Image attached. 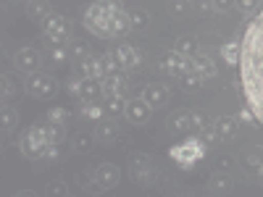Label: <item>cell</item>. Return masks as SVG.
I'll return each instance as SVG.
<instances>
[{
  "instance_id": "23",
  "label": "cell",
  "mask_w": 263,
  "mask_h": 197,
  "mask_svg": "<svg viewBox=\"0 0 263 197\" xmlns=\"http://www.w3.org/2000/svg\"><path fill=\"white\" fill-rule=\"evenodd\" d=\"M79 69L84 76H90V79H103V63H100V55H90V58H84L79 63Z\"/></svg>"
},
{
  "instance_id": "17",
  "label": "cell",
  "mask_w": 263,
  "mask_h": 197,
  "mask_svg": "<svg viewBox=\"0 0 263 197\" xmlns=\"http://www.w3.org/2000/svg\"><path fill=\"white\" fill-rule=\"evenodd\" d=\"M190 71L200 74L203 79H213L216 76V63H213V58H208V53L200 50L195 58H190Z\"/></svg>"
},
{
  "instance_id": "15",
  "label": "cell",
  "mask_w": 263,
  "mask_h": 197,
  "mask_svg": "<svg viewBox=\"0 0 263 197\" xmlns=\"http://www.w3.org/2000/svg\"><path fill=\"white\" fill-rule=\"evenodd\" d=\"M82 103H100L103 97V84L100 79H90V76H82V84H79V95H77Z\"/></svg>"
},
{
  "instance_id": "16",
  "label": "cell",
  "mask_w": 263,
  "mask_h": 197,
  "mask_svg": "<svg viewBox=\"0 0 263 197\" xmlns=\"http://www.w3.org/2000/svg\"><path fill=\"white\" fill-rule=\"evenodd\" d=\"M114 55H116V61H119V66H121V71H132V69H137V66H140V53L135 50V48H132V45H124V42H121V45L114 50Z\"/></svg>"
},
{
  "instance_id": "5",
  "label": "cell",
  "mask_w": 263,
  "mask_h": 197,
  "mask_svg": "<svg viewBox=\"0 0 263 197\" xmlns=\"http://www.w3.org/2000/svg\"><path fill=\"white\" fill-rule=\"evenodd\" d=\"M42 32L50 40V45H69L71 37V21L61 16V13H50L45 21H42Z\"/></svg>"
},
{
  "instance_id": "4",
  "label": "cell",
  "mask_w": 263,
  "mask_h": 197,
  "mask_svg": "<svg viewBox=\"0 0 263 197\" xmlns=\"http://www.w3.org/2000/svg\"><path fill=\"white\" fill-rule=\"evenodd\" d=\"M205 150H208V145L200 137H184V142L171 147V158H174V163H177L179 168L190 171V168H195L197 163L203 161Z\"/></svg>"
},
{
  "instance_id": "9",
  "label": "cell",
  "mask_w": 263,
  "mask_h": 197,
  "mask_svg": "<svg viewBox=\"0 0 263 197\" xmlns=\"http://www.w3.org/2000/svg\"><path fill=\"white\" fill-rule=\"evenodd\" d=\"M129 173H132V179H135V184H140V187L153 184V176H156L150 158H145V155H135V158H132V163H129Z\"/></svg>"
},
{
  "instance_id": "43",
  "label": "cell",
  "mask_w": 263,
  "mask_h": 197,
  "mask_svg": "<svg viewBox=\"0 0 263 197\" xmlns=\"http://www.w3.org/2000/svg\"><path fill=\"white\" fill-rule=\"evenodd\" d=\"M232 6H234V0H213V11L218 13H227Z\"/></svg>"
},
{
  "instance_id": "40",
  "label": "cell",
  "mask_w": 263,
  "mask_h": 197,
  "mask_svg": "<svg viewBox=\"0 0 263 197\" xmlns=\"http://www.w3.org/2000/svg\"><path fill=\"white\" fill-rule=\"evenodd\" d=\"M192 6L197 13H208V11H213V0H192Z\"/></svg>"
},
{
  "instance_id": "31",
  "label": "cell",
  "mask_w": 263,
  "mask_h": 197,
  "mask_svg": "<svg viewBox=\"0 0 263 197\" xmlns=\"http://www.w3.org/2000/svg\"><path fill=\"white\" fill-rule=\"evenodd\" d=\"M260 6H263V0H234V8L242 13V16H253V13H258Z\"/></svg>"
},
{
  "instance_id": "22",
  "label": "cell",
  "mask_w": 263,
  "mask_h": 197,
  "mask_svg": "<svg viewBox=\"0 0 263 197\" xmlns=\"http://www.w3.org/2000/svg\"><path fill=\"white\" fill-rule=\"evenodd\" d=\"M239 55H242V42L239 40H229V42L221 45V58L229 66H239Z\"/></svg>"
},
{
  "instance_id": "26",
  "label": "cell",
  "mask_w": 263,
  "mask_h": 197,
  "mask_svg": "<svg viewBox=\"0 0 263 197\" xmlns=\"http://www.w3.org/2000/svg\"><path fill=\"white\" fill-rule=\"evenodd\" d=\"M208 184H211L213 192H229L232 189V176H229V173H224V171H216Z\"/></svg>"
},
{
  "instance_id": "42",
  "label": "cell",
  "mask_w": 263,
  "mask_h": 197,
  "mask_svg": "<svg viewBox=\"0 0 263 197\" xmlns=\"http://www.w3.org/2000/svg\"><path fill=\"white\" fill-rule=\"evenodd\" d=\"M11 97H13V87H11V79H8V76H3V105H6V103H11Z\"/></svg>"
},
{
  "instance_id": "11",
  "label": "cell",
  "mask_w": 263,
  "mask_h": 197,
  "mask_svg": "<svg viewBox=\"0 0 263 197\" xmlns=\"http://www.w3.org/2000/svg\"><path fill=\"white\" fill-rule=\"evenodd\" d=\"M161 69H163L168 76H174V79H182V76L190 71V58H184V55L177 53V50H168V53L163 55V61H161Z\"/></svg>"
},
{
  "instance_id": "37",
  "label": "cell",
  "mask_w": 263,
  "mask_h": 197,
  "mask_svg": "<svg viewBox=\"0 0 263 197\" xmlns=\"http://www.w3.org/2000/svg\"><path fill=\"white\" fill-rule=\"evenodd\" d=\"M50 58H53V63H63L66 58H71L69 45H53L50 48Z\"/></svg>"
},
{
  "instance_id": "13",
  "label": "cell",
  "mask_w": 263,
  "mask_h": 197,
  "mask_svg": "<svg viewBox=\"0 0 263 197\" xmlns=\"http://www.w3.org/2000/svg\"><path fill=\"white\" fill-rule=\"evenodd\" d=\"M213 129H216V134L221 142H229L239 134V119L237 116H218L213 121Z\"/></svg>"
},
{
  "instance_id": "24",
  "label": "cell",
  "mask_w": 263,
  "mask_h": 197,
  "mask_svg": "<svg viewBox=\"0 0 263 197\" xmlns=\"http://www.w3.org/2000/svg\"><path fill=\"white\" fill-rule=\"evenodd\" d=\"M126 100H129V97H124V95H108V97H103V108H105V113H108V116L121 113L124 108H126Z\"/></svg>"
},
{
  "instance_id": "35",
  "label": "cell",
  "mask_w": 263,
  "mask_h": 197,
  "mask_svg": "<svg viewBox=\"0 0 263 197\" xmlns=\"http://www.w3.org/2000/svg\"><path fill=\"white\" fill-rule=\"evenodd\" d=\"M260 163H263V152H260V150H248V152H245V166H248L250 171H258Z\"/></svg>"
},
{
  "instance_id": "8",
  "label": "cell",
  "mask_w": 263,
  "mask_h": 197,
  "mask_svg": "<svg viewBox=\"0 0 263 197\" xmlns=\"http://www.w3.org/2000/svg\"><path fill=\"white\" fill-rule=\"evenodd\" d=\"M150 113H153V108L142 100V95H140V97H129V100H126L124 116H126V121H129V124H135V126H145V124L150 121Z\"/></svg>"
},
{
  "instance_id": "20",
  "label": "cell",
  "mask_w": 263,
  "mask_h": 197,
  "mask_svg": "<svg viewBox=\"0 0 263 197\" xmlns=\"http://www.w3.org/2000/svg\"><path fill=\"white\" fill-rule=\"evenodd\" d=\"M129 29H132L129 11H126L124 6H119V8L114 11V18H111V37H124Z\"/></svg>"
},
{
  "instance_id": "33",
  "label": "cell",
  "mask_w": 263,
  "mask_h": 197,
  "mask_svg": "<svg viewBox=\"0 0 263 197\" xmlns=\"http://www.w3.org/2000/svg\"><path fill=\"white\" fill-rule=\"evenodd\" d=\"M74 150H77V152H92V150H95V134H92V137H90V134H77Z\"/></svg>"
},
{
  "instance_id": "27",
  "label": "cell",
  "mask_w": 263,
  "mask_h": 197,
  "mask_svg": "<svg viewBox=\"0 0 263 197\" xmlns=\"http://www.w3.org/2000/svg\"><path fill=\"white\" fill-rule=\"evenodd\" d=\"M203 76L200 74H195V71H187L182 79H179V84H182V90L184 92H197V90H200V87H203Z\"/></svg>"
},
{
  "instance_id": "41",
  "label": "cell",
  "mask_w": 263,
  "mask_h": 197,
  "mask_svg": "<svg viewBox=\"0 0 263 197\" xmlns=\"http://www.w3.org/2000/svg\"><path fill=\"white\" fill-rule=\"evenodd\" d=\"M187 3H190V0H171V13L184 16V11H187Z\"/></svg>"
},
{
  "instance_id": "14",
  "label": "cell",
  "mask_w": 263,
  "mask_h": 197,
  "mask_svg": "<svg viewBox=\"0 0 263 197\" xmlns=\"http://www.w3.org/2000/svg\"><path fill=\"white\" fill-rule=\"evenodd\" d=\"M116 137H119V124H116L111 116L100 119L98 126H95V140H98L100 145H114Z\"/></svg>"
},
{
  "instance_id": "7",
  "label": "cell",
  "mask_w": 263,
  "mask_h": 197,
  "mask_svg": "<svg viewBox=\"0 0 263 197\" xmlns=\"http://www.w3.org/2000/svg\"><path fill=\"white\" fill-rule=\"evenodd\" d=\"M119 179H121V173H119L116 163L103 161V163H98V166L92 168V184H95L98 189H103V192L114 189V187L119 184Z\"/></svg>"
},
{
  "instance_id": "25",
  "label": "cell",
  "mask_w": 263,
  "mask_h": 197,
  "mask_svg": "<svg viewBox=\"0 0 263 197\" xmlns=\"http://www.w3.org/2000/svg\"><path fill=\"white\" fill-rule=\"evenodd\" d=\"M100 63H103V79H105V76H114V74H124L121 66H119V61H116V55H114V50H111V53H103V55H100Z\"/></svg>"
},
{
  "instance_id": "45",
  "label": "cell",
  "mask_w": 263,
  "mask_h": 197,
  "mask_svg": "<svg viewBox=\"0 0 263 197\" xmlns=\"http://www.w3.org/2000/svg\"><path fill=\"white\" fill-rule=\"evenodd\" d=\"M79 84H82V79H69V90H71V95H79Z\"/></svg>"
},
{
  "instance_id": "30",
  "label": "cell",
  "mask_w": 263,
  "mask_h": 197,
  "mask_svg": "<svg viewBox=\"0 0 263 197\" xmlns=\"http://www.w3.org/2000/svg\"><path fill=\"white\" fill-rule=\"evenodd\" d=\"M82 113L92 121H100V119H105V108H103V103H82Z\"/></svg>"
},
{
  "instance_id": "47",
  "label": "cell",
  "mask_w": 263,
  "mask_h": 197,
  "mask_svg": "<svg viewBox=\"0 0 263 197\" xmlns=\"http://www.w3.org/2000/svg\"><path fill=\"white\" fill-rule=\"evenodd\" d=\"M16 197H37V192H32V189H24V192H16Z\"/></svg>"
},
{
  "instance_id": "34",
  "label": "cell",
  "mask_w": 263,
  "mask_h": 197,
  "mask_svg": "<svg viewBox=\"0 0 263 197\" xmlns=\"http://www.w3.org/2000/svg\"><path fill=\"white\" fill-rule=\"evenodd\" d=\"M129 21H132V29H145L150 24V16L147 11H129Z\"/></svg>"
},
{
  "instance_id": "10",
  "label": "cell",
  "mask_w": 263,
  "mask_h": 197,
  "mask_svg": "<svg viewBox=\"0 0 263 197\" xmlns=\"http://www.w3.org/2000/svg\"><path fill=\"white\" fill-rule=\"evenodd\" d=\"M40 63H42V58H40V53L34 48H21L13 55V66H16L21 74H27V76L40 71Z\"/></svg>"
},
{
  "instance_id": "28",
  "label": "cell",
  "mask_w": 263,
  "mask_h": 197,
  "mask_svg": "<svg viewBox=\"0 0 263 197\" xmlns=\"http://www.w3.org/2000/svg\"><path fill=\"white\" fill-rule=\"evenodd\" d=\"M50 13H53V11H50L48 0H29V16H32V18H42V21H45Z\"/></svg>"
},
{
  "instance_id": "38",
  "label": "cell",
  "mask_w": 263,
  "mask_h": 197,
  "mask_svg": "<svg viewBox=\"0 0 263 197\" xmlns=\"http://www.w3.org/2000/svg\"><path fill=\"white\" fill-rule=\"evenodd\" d=\"M69 50H71V58H77V63H82L84 58H90V55H92L90 50H87V45H82V42H71Z\"/></svg>"
},
{
  "instance_id": "2",
  "label": "cell",
  "mask_w": 263,
  "mask_h": 197,
  "mask_svg": "<svg viewBox=\"0 0 263 197\" xmlns=\"http://www.w3.org/2000/svg\"><path fill=\"white\" fill-rule=\"evenodd\" d=\"M119 6H121V0H95V3H90L82 16L84 29L95 37L111 40V18Z\"/></svg>"
},
{
  "instance_id": "44",
  "label": "cell",
  "mask_w": 263,
  "mask_h": 197,
  "mask_svg": "<svg viewBox=\"0 0 263 197\" xmlns=\"http://www.w3.org/2000/svg\"><path fill=\"white\" fill-rule=\"evenodd\" d=\"M48 194H50V197H63V187H61V182H50V184H48Z\"/></svg>"
},
{
  "instance_id": "46",
  "label": "cell",
  "mask_w": 263,
  "mask_h": 197,
  "mask_svg": "<svg viewBox=\"0 0 263 197\" xmlns=\"http://www.w3.org/2000/svg\"><path fill=\"white\" fill-rule=\"evenodd\" d=\"M237 119H239V121H248V124H250V121H255V119H253V113L248 111V108H242V111H239V116H237Z\"/></svg>"
},
{
  "instance_id": "18",
  "label": "cell",
  "mask_w": 263,
  "mask_h": 197,
  "mask_svg": "<svg viewBox=\"0 0 263 197\" xmlns=\"http://www.w3.org/2000/svg\"><path fill=\"white\" fill-rule=\"evenodd\" d=\"M100 84H103V97H108V95H124V97H126L129 82H126V76H124V74L105 76V79H100Z\"/></svg>"
},
{
  "instance_id": "1",
  "label": "cell",
  "mask_w": 263,
  "mask_h": 197,
  "mask_svg": "<svg viewBox=\"0 0 263 197\" xmlns=\"http://www.w3.org/2000/svg\"><path fill=\"white\" fill-rule=\"evenodd\" d=\"M242 42V55H239V90H242L245 108L253 113L255 124L263 129V6L248 21Z\"/></svg>"
},
{
  "instance_id": "21",
  "label": "cell",
  "mask_w": 263,
  "mask_h": 197,
  "mask_svg": "<svg viewBox=\"0 0 263 197\" xmlns=\"http://www.w3.org/2000/svg\"><path fill=\"white\" fill-rule=\"evenodd\" d=\"M174 50L182 53L184 58H195L197 53H200V42H197V37H192V34H184V37H179L177 42H174Z\"/></svg>"
},
{
  "instance_id": "6",
  "label": "cell",
  "mask_w": 263,
  "mask_h": 197,
  "mask_svg": "<svg viewBox=\"0 0 263 197\" xmlns=\"http://www.w3.org/2000/svg\"><path fill=\"white\" fill-rule=\"evenodd\" d=\"M24 90H27V95H32L37 100H48V97L55 95V79L50 74H45V71L29 74L24 79Z\"/></svg>"
},
{
  "instance_id": "39",
  "label": "cell",
  "mask_w": 263,
  "mask_h": 197,
  "mask_svg": "<svg viewBox=\"0 0 263 197\" xmlns=\"http://www.w3.org/2000/svg\"><path fill=\"white\" fill-rule=\"evenodd\" d=\"M205 126H211V124L205 121V116H203L200 111H192V131H203Z\"/></svg>"
},
{
  "instance_id": "32",
  "label": "cell",
  "mask_w": 263,
  "mask_h": 197,
  "mask_svg": "<svg viewBox=\"0 0 263 197\" xmlns=\"http://www.w3.org/2000/svg\"><path fill=\"white\" fill-rule=\"evenodd\" d=\"M16 124H18V111H16L11 103H6V105H3V129L11 131Z\"/></svg>"
},
{
  "instance_id": "3",
  "label": "cell",
  "mask_w": 263,
  "mask_h": 197,
  "mask_svg": "<svg viewBox=\"0 0 263 197\" xmlns=\"http://www.w3.org/2000/svg\"><path fill=\"white\" fill-rule=\"evenodd\" d=\"M18 147H21V152H24L27 158H32V161H42V158H45V152H48V147H50L45 121H42V124H32L24 134H21Z\"/></svg>"
},
{
  "instance_id": "12",
  "label": "cell",
  "mask_w": 263,
  "mask_h": 197,
  "mask_svg": "<svg viewBox=\"0 0 263 197\" xmlns=\"http://www.w3.org/2000/svg\"><path fill=\"white\" fill-rule=\"evenodd\" d=\"M168 97H171L168 87L161 84V82H153V84H147L145 90H142V100H145L150 108H161L163 103H168Z\"/></svg>"
},
{
  "instance_id": "29",
  "label": "cell",
  "mask_w": 263,
  "mask_h": 197,
  "mask_svg": "<svg viewBox=\"0 0 263 197\" xmlns=\"http://www.w3.org/2000/svg\"><path fill=\"white\" fill-rule=\"evenodd\" d=\"M69 119H71V113L66 111L63 105H53L50 111H48V116H45V121H50V124H61V126L69 124Z\"/></svg>"
},
{
  "instance_id": "36",
  "label": "cell",
  "mask_w": 263,
  "mask_h": 197,
  "mask_svg": "<svg viewBox=\"0 0 263 197\" xmlns=\"http://www.w3.org/2000/svg\"><path fill=\"white\" fill-rule=\"evenodd\" d=\"M197 137H200L208 147H213V145L221 142V140H218V134H216V129H213V124H211V126H205L203 131H197Z\"/></svg>"
},
{
  "instance_id": "19",
  "label": "cell",
  "mask_w": 263,
  "mask_h": 197,
  "mask_svg": "<svg viewBox=\"0 0 263 197\" xmlns=\"http://www.w3.org/2000/svg\"><path fill=\"white\" fill-rule=\"evenodd\" d=\"M168 129L174 134H190L192 131V111H177L168 119Z\"/></svg>"
}]
</instances>
